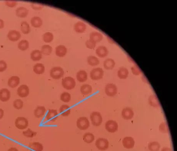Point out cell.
Segmentation results:
<instances>
[{
  "instance_id": "31",
  "label": "cell",
  "mask_w": 177,
  "mask_h": 151,
  "mask_svg": "<svg viewBox=\"0 0 177 151\" xmlns=\"http://www.w3.org/2000/svg\"><path fill=\"white\" fill-rule=\"evenodd\" d=\"M80 91H81L82 94L88 95L92 92L93 88L91 85L88 84H84L81 87Z\"/></svg>"
},
{
  "instance_id": "43",
  "label": "cell",
  "mask_w": 177,
  "mask_h": 151,
  "mask_svg": "<svg viewBox=\"0 0 177 151\" xmlns=\"http://www.w3.org/2000/svg\"><path fill=\"white\" fill-rule=\"evenodd\" d=\"M23 135L27 138H33L36 135L37 133L32 131L30 129H28L22 133Z\"/></svg>"
},
{
  "instance_id": "39",
  "label": "cell",
  "mask_w": 177,
  "mask_h": 151,
  "mask_svg": "<svg viewBox=\"0 0 177 151\" xmlns=\"http://www.w3.org/2000/svg\"><path fill=\"white\" fill-rule=\"evenodd\" d=\"M54 39V35L52 33L47 32L43 35V40L44 42L49 43L52 42Z\"/></svg>"
},
{
  "instance_id": "5",
  "label": "cell",
  "mask_w": 177,
  "mask_h": 151,
  "mask_svg": "<svg viewBox=\"0 0 177 151\" xmlns=\"http://www.w3.org/2000/svg\"><path fill=\"white\" fill-rule=\"evenodd\" d=\"M77 127L81 130H85L88 129L90 126V122L86 117H80L77 121Z\"/></svg>"
},
{
  "instance_id": "51",
  "label": "cell",
  "mask_w": 177,
  "mask_h": 151,
  "mask_svg": "<svg viewBox=\"0 0 177 151\" xmlns=\"http://www.w3.org/2000/svg\"><path fill=\"white\" fill-rule=\"evenodd\" d=\"M161 151H172V150L170 148L165 147L162 149Z\"/></svg>"
},
{
  "instance_id": "19",
  "label": "cell",
  "mask_w": 177,
  "mask_h": 151,
  "mask_svg": "<svg viewBox=\"0 0 177 151\" xmlns=\"http://www.w3.org/2000/svg\"><path fill=\"white\" fill-rule=\"evenodd\" d=\"M86 29V25L84 23L79 21L76 23L74 25V30L78 33H83L85 32Z\"/></svg>"
},
{
  "instance_id": "27",
  "label": "cell",
  "mask_w": 177,
  "mask_h": 151,
  "mask_svg": "<svg viewBox=\"0 0 177 151\" xmlns=\"http://www.w3.org/2000/svg\"><path fill=\"white\" fill-rule=\"evenodd\" d=\"M46 109L44 106H38L34 111V116L37 118H40L44 115Z\"/></svg>"
},
{
  "instance_id": "24",
  "label": "cell",
  "mask_w": 177,
  "mask_h": 151,
  "mask_svg": "<svg viewBox=\"0 0 177 151\" xmlns=\"http://www.w3.org/2000/svg\"><path fill=\"white\" fill-rule=\"evenodd\" d=\"M28 13V10L23 7H20L17 8L16 10V15L21 18H25L27 17Z\"/></svg>"
},
{
  "instance_id": "21",
  "label": "cell",
  "mask_w": 177,
  "mask_h": 151,
  "mask_svg": "<svg viewBox=\"0 0 177 151\" xmlns=\"http://www.w3.org/2000/svg\"><path fill=\"white\" fill-rule=\"evenodd\" d=\"M103 39V36L102 34L99 32H93L90 34L89 39L96 43L101 42Z\"/></svg>"
},
{
  "instance_id": "35",
  "label": "cell",
  "mask_w": 177,
  "mask_h": 151,
  "mask_svg": "<svg viewBox=\"0 0 177 151\" xmlns=\"http://www.w3.org/2000/svg\"><path fill=\"white\" fill-rule=\"evenodd\" d=\"M21 29L22 32L24 34H27L31 32L30 25L26 21H23L21 23Z\"/></svg>"
},
{
  "instance_id": "29",
  "label": "cell",
  "mask_w": 177,
  "mask_h": 151,
  "mask_svg": "<svg viewBox=\"0 0 177 151\" xmlns=\"http://www.w3.org/2000/svg\"><path fill=\"white\" fill-rule=\"evenodd\" d=\"M42 54L40 50H35L32 51L31 53V59L34 61H39L42 58Z\"/></svg>"
},
{
  "instance_id": "50",
  "label": "cell",
  "mask_w": 177,
  "mask_h": 151,
  "mask_svg": "<svg viewBox=\"0 0 177 151\" xmlns=\"http://www.w3.org/2000/svg\"><path fill=\"white\" fill-rule=\"evenodd\" d=\"M4 115V111L2 109H0V119H2Z\"/></svg>"
},
{
  "instance_id": "10",
  "label": "cell",
  "mask_w": 177,
  "mask_h": 151,
  "mask_svg": "<svg viewBox=\"0 0 177 151\" xmlns=\"http://www.w3.org/2000/svg\"><path fill=\"white\" fill-rule=\"evenodd\" d=\"M17 93L20 97H27L29 94V89L28 86L25 85H21L17 89Z\"/></svg>"
},
{
  "instance_id": "17",
  "label": "cell",
  "mask_w": 177,
  "mask_h": 151,
  "mask_svg": "<svg viewBox=\"0 0 177 151\" xmlns=\"http://www.w3.org/2000/svg\"><path fill=\"white\" fill-rule=\"evenodd\" d=\"M68 50L66 47L63 45H60L56 47L55 49V53L57 56L63 57L66 55Z\"/></svg>"
},
{
  "instance_id": "13",
  "label": "cell",
  "mask_w": 177,
  "mask_h": 151,
  "mask_svg": "<svg viewBox=\"0 0 177 151\" xmlns=\"http://www.w3.org/2000/svg\"><path fill=\"white\" fill-rule=\"evenodd\" d=\"M11 96L10 91L7 89L3 88L0 90V101L6 102L9 101Z\"/></svg>"
},
{
  "instance_id": "14",
  "label": "cell",
  "mask_w": 177,
  "mask_h": 151,
  "mask_svg": "<svg viewBox=\"0 0 177 151\" xmlns=\"http://www.w3.org/2000/svg\"><path fill=\"white\" fill-rule=\"evenodd\" d=\"M58 113L56 110L50 109L47 113L46 119L50 122H55L58 119Z\"/></svg>"
},
{
  "instance_id": "25",
  "label": "cell",
  "mask_w": 177,
  "mask_h": 151,
  "mask_svg": "<svg viewBox=\"0 0 177 151\" xmlns=\"http://www.w3.org/2000/svg\"><path fill=\"white\" fill-rule=\"evenodd\" d=\"M60 112L61 116L66 117L69 115L71 112L70 107L67 105H63L60 108Z\"/></svg>"
},
{
  "instance_id": "46",
  "label": "cell",
  "mask_w": 177,
  "mask_h": 151,
  "mask_svg": "<svg viewBox=\"0 0 177 151\" xmlns=\"http://www.w3.org/2000/svg\"><path fill=\"white\" fill-rule=\"evenodd\" d=\"M31 6L33 9L37 11L41 10L43 8V6L42 4L38 3H32Z\"/></svg>"
},
{
  "instance_id": "8",
  "label": "cell",
  "mask_w": 177,
  "mask_h": 151,
  "mask_svg": "<svg viewBox=\"0 0 177 151\" xmlns=\"http://www.w3.org/2000/svg\"><path fill=\"white\" fill-rule=\"evenodd\" d=\"M106 94L109 97H113L117 93V88L115 85L112 83H108L105 88Z\"/></svg>"
},
{
  "instance_id": "49",
  "label": "cell",
  "mask_w": 177,
  "mask_h": 151,
  "mask_svg": "<svg viewBox=\"0 0 177 151\" xmlns=\"http://www.w3.org/2000/svg\"><path fill=\"white\" fill-rule=\"evenodd\" d=\"M4 21L2 19H0V29L4 28Z\"/></svg>"
},
{
  "instance_id": "48",
  "label": "cell",
  "mask_w": 177,
  "mask_h": 151,
  "mask_svg": "<svg viewBox=\"0 0 177 151\" xmlns=\"http://www.w3.org/2000/svg\"><path fill=\"white\" fill-rule=\"evenodd\" d=\"M6 4L10 7H14L16 6L17 3L15 1H6L5 2Z\"/></svg>"
},
{
  "instance_id": "33",
  "label": "cell",
  "mask_w": 177,
  "mask_h": 151,
  "mask_svg": "<svg viewBox=\"0 0 177 151\" xmlns=\"http://www.w3.org/2000/svg\"><path fill=\"white\" fill-rule=\"evenodd\" d=\"M87 62L88 65L92 66H96L100 63L99 59L93 55L89 56L88 57Z\"/></svg>"
},
{
  "instance_id": "28",
  "label": "cell",
  "mask_w": 177,
  "mask_h": 151,
  "mask_svg": "<svg viewBox=\"0 0 177 151\" xmlns=\"http://www.w3.org/2000/svg\"><path fill=\"white\" fill-rule=\"evenodd\" d=\"M148 101L150 106L154 108H158L160 106L158 98L155 95L150 96L149 98Z\"/></svg>"
},
{
  "instance_id": "2",
  "label": "cell",
  "mask_w": 177,
  "mask_h": 151,
  "mask_svg": "<svg viewBox=\"0 0 177 151\" xmlns=\"http://www.w3.org/2000/svg\"><path fill=\"white\" fill-rule=\"evenodd\" d=\"M104 75V70L101 68L93 69L90 73V78L94 81H98L101 79L103 78Z\"/></svg>"
},
{
  "instance_id": "23",
  "label": "cell",
  "mask_w": 177,
  "mask_h": 151,
  "mask_svg": "<svg viewBox=\"0 0 177 151\" xmlns=\"http://www.w3.org/2000/svg\"><path fill=\"white\" fill-rule=\"evenodd\" d=\"M20 78L17 76H13L8 80V85L10 87L14 88L19 84Z\"/></svg>"
},
{
  "instance_id": "11",
  "label": "cell",
  "mask_w": 177,
  "mask_h": 151,
  "mask_svg": "<svg viewBox=\"0 0 177 151\" xmlns=\"http://www.w3.org/2000/svg\"><path fill=\"white\" fill-rule=\"evenodd\" d=\"M96 53L98 57L99 58H105L108 55V51L107 48L104 46H99L96 49Z\"/></svg>"
},
{
  "instance_id": "22",
  "label": "cell",
  "mask_w": 177,
  "mask_h": 151,
  "mask_svg": "<svg viewBox=\"0 0 177 151\" xmlns=\"http://www.w3.org/2000/svg\"><path fill=\"white\" fill-rule=\"evenodd\" d=\"M76 78L79 82L84 83L88 79V74L84 70H80L77 73Z\"/></svg>"
},
{
  "instance_id": "45",
  "label": "cell",
  "mask_w": 177,
  "mask_h": 151,
  "mask_svg": "<svg viewBox=\"0 0 177 151\" xmlns=\"http://www.w3.org/2000/svg\"><path fill=\"white\" fill-rule=\"evenodd\" d=\"M96 42L90 39L87 40L85 43V45H86V47L88 49H91V50L95 48L96 46Z\"/></svg>"
},
{
  "instance_id": "20",
  "label": "cell",
  "mask_w": 177,
  "mask_h": 151,
  "mask_svg": "<svg viewBox=\"0 0 177 151\" xmlns=\"http://www.w3.org/2000/svg\"><path fill=\"white\" fill-rule=\"evenodd\" d=\"M116 63L113 59L111 58L106 59L103 63V66L106 70H112L115 66Z\"/></svg>"
},
{
  "instance_id": "42",
  "label": "cell",
  "mask_w": 177,
  "mask_h": 151,
  "mask_svg": "<svg viewBox=\"0 0 177 151\" xmlns=\"http://www.w3.org/2000/svg\"><path fill=\"white\" fill-rule=\"evenodd\" d=\"M159 130L162 133L165 134L168 133L169 128L168 125L165 122H163L159 126Z\"/></svg>"
},
{
  "instance_id": "41",
  "label": "cell",
  "mask_w": 177,
  "mask_h": 151,
  "mask_svg": "<svg viewBox=\"0 0 177 151\" xmlns=\"http://www.w3.org/2000/svg\"><path fill=\"white\" fill-rule=\"evenodd\" d=\"M23 106V102L20 99H16L13 102V106L16 109L19 110L22 109Z\"/></svg>"
},
{
  "instance_id": "32",
  "label": "cell",
  "mask_w": 177,
  "mask_h": 151,
  "mask_svg": "<svg viewBox=\"0 0 177 151\" xmlns=\"http://www.w3.org/2000/svg\"><path fill=\"white\" fill-rule=\"evenodd\" d=\"M45 68L43 64L37 63L34 66L33 71L37 75H42L45 71Z\"/></svg>"
},
{
  "instance_id": "12",
  "label": "cell",
  "mask_w": 177,
  "mask_h": 151,
  "mask_svg": "<svg viewBox=\"0 0 177 151\" xmlns=\"http://www.w3.org/2000/svg\"><path fill=\"white\" fill-rule=\"evenodd\" d=\"M123 146L125 148L129 149L133 148L135 145V141L132 137H127L122 140Z\"/></svg>"
},
{
  "instance_id": "7",
  "label": "cell",
  "mask_w": 177,
  "mask_h": 151,
  "mask_svg": "<svg viewBox=\"0 0 177 151\" xmlns=\"http://www.w3.org/2000/svg\"><path fill=\"white\" fill-rule=\"evenodd\" d=\"M16 127L19 130L26 129L29 126V121L26 118L24 117H18L15 122Z\"/></svg>"
},
{
  "instance_id": "44",
  "label": "cell",
  "mask_w": 177,
  "mask_h": 151,
  "mask_svg": "<svg viewBox=\"0 0 177 151\" xmlns=\"http://www.w3.org/2000/svg\"><path fill=\"white\" fill-rule=\"evenodd\" d=\"M131 70L133 74L135 76L140 75L142 73L140 68L137 65H134L132 66L131 68Z\"/></svg>"
},
{
  "instance_id": "47",
  "label": "cell",
  "mask_w": 177,
  "mask_h": 151,
  "mask_svg": "<svg viewBox=\"0 0 177 151\" xmlns=\"http://www.w3.org/2000/svg\"><path fill=\"white\" fill-rule=\"evenodd\" d=\"M7 68V65L4 61H0V72L5 71Z\"/></svg>"
},
{
  "instance_id": "40",
  "label": "cell",
  "mask_w": 177,
  "mask_h": 151,
  "mask_svg": "<svg viewBox=\"0 0 177 151\" xmlns=\"http://www.w3.org/2000/svg\"><path fill=\"white\" fill-rule=\"evenodd\" d=\"M71 95L68 92H64L60 96V100L63 102L69 103L71 100Z\"/></svg>"
},
{
  "instance_id": "6",
  "label": "cell",
  "mask_w": 177,
  "mask_h": 151,
  "mask_svg": "<svg viewBox=\"0 0 177 151\" xmlns=\"http://www.w3.org/2000/svg\"><path fill=\"white\" fill-rule=\"evenodd\" d=\"M95 145L98 150L105 151L109 148V142L107 139L100 138L97 140Z\"/></svg>"
},
{
  "instance_id": "36",
  "label": "cell",
  "mask_w": 177,
  "mask_h": 151,
  "mask_svg": "<svg viewBox=\"0 0 177 151\" xmlns=\"http://www.w3.org/2000/svg\"><path fill=\"white\" fill-rule=\"evenodd\" d=\"M160 147V144L157 142H150L148 145V149L150 151H159Z\"/></svg>"
},
{
  "instance_id": "26",
  "label": "cell",
  "mask_w": 177,
  "mask_h": 151,
  "mask_svg": "<svg viewBox=\"0 0 177 151\" xmlns=\"http://www.w3.org/2000/svg\"><path fill=\"white\" fill-rule=\"evenodd\" d=\"M31 24L33 27L39 28L42 25L43 21L41 18L38 16H34L31 18Z\"/></svg>"
},
{
  "instance_id": "34",
  "label": "cell",
  "mask_w": 177,
  "mask_h": 151,
  "mask_svg": "<svg viewBox=\"0 0 177 151\" xmlns=\"http://www.w3.org/2000/svg\"><path fill=\"white\" fill-rule=\"evenodd\" d=\"M95 137L92 133L87 132L84 135L83 140L87 144H91L94 140Z\"/></svg>"
},
{
  "instance_id": "4",
  "label": "cell",
  "mask_w": 177,
  "mask_h": 151,
  "mask_svg": "<svg viewBox=\"0 0 177 151\" xmlns=\"http://www.w3.org/2000/svg\"><path fill=\"white\" fill-rule=\"evenodd\" d=\"M92 124L94 126L101 125L103 122V117L101 114L98 112H93L90 115Z\"/></svg>"
},
{
  "instance_id": "15",
  "label": "cell",
  "mask_w": 177,
  "mask_h": 151,
  "mask_svg": "<svg viewBox=\"0 0 177 151\" xmlns=\"http://www.w3.org/2000/svg\"><path fill=\"white\" fill-rule=\"evenodd\" d=\"M122 116L124 119L127 120L132 119L134 116V112L130 108H124L122 111Z\"/></svg>"
},
{
  "instance_id": "16",
  "label": "cell",
  "mask_w": 177,
  "mask_h": 151,
  "mask_svg": "<svg viewBox=\"0 0 177 151\" xmlns=\"http://www.w3.org/2000/svg\"><path fill=\"white\" fill-rule=\"evenodd\" d=\"M7 37L9 40L12 42H16L21 38V34L19 31L15 30H11L8 33Z\"/></svg>"
},
{
  "instance_id": "52",
  "label": "cell",
  "mask_w": 177,
  "mask_h": 151,
  "mask_svg": "<svg viewBox=\"0 0 177 151\" xmlns=\"http://www.w3.org/2000/svg\"><path fill=\"white\" fill-rule=\"evenodd\" d=\"M7 151H19L16 148H11Z\"/></svg>"
},
{
  "instance_id": "37",
  "label": "cell",
  "mask_w": 177,
  "mask_h": 151,
  "mask_svg": "<svg viewBox=\"0 0 177 151\" xmlns=\"http://www.w3.org/2000/svg\"><path fill=\"white\" fill-rule=\"evenodd\" d=\"M41 51L42 53L44 55H50L51 54L52 51V47L50 45H44L42 46Z\"/></svg>"
},
{
  "instance_id": "1",
  "label": "cell",
  "mask_w": 177,
  "mask_h": 151,
  "mask_svg": "<svg viewBox=\"0 0 177 151\" xmlns=\"http://www.w3.org/2000/svg\"><path fill=\"white\" fill-rule=\"evenodd\" d=\"M62 85L65 89L70 90L74 88L76 86V82L72 77H66L62 80Z\"/></svg>"
},
{
  "instance_id": "18",
  "label": "cell",
  "mask_w": 177,
  "mask_h": 151,
  "mask_svg": "<svg viewBox=\"0 0 177 151\" xmlns=\"http://www.w3.org/2000/svg\"><path fill=\"white\" fill-rule=\"evenodd\" d=\"M129 75L128 70L125 67H121L117 71V76L121 80H125L127 78Z\"/></svg>"
},
{
  "instance_id": "38",
  "label": "cell",
  "mask_w": 177,
  "mask_h": 151,
  "mask_svg": "<svg viewBox=\"0 0 177 151\" xmlns=\"http://www.w3.org/2000/svg\"><path fill=\"white\" fill-rule=\"evenodd\" d=\"M29 42L27 40H23L20 41L18 44V47L20 50L22 51H25L29 48Z\"/></svg>"
},
{
  "instance_id": "9",
  "label": "cell",
  "mask_w": 177,
  "mask_h": 151,
  "mask_svg": "<svg viewBox=\"0 0 177 151\" xmlns=\"http://www.w3.org/2000/svg\"><path fill=\"white\" fill-rule=\"evenodd\" d=\"M105 129L108 132L113 133L117 131L118 125L115 121L110 120L106 122Z\"/></svg>"
},
{
  "instance_id": "3",
  "label": "cell",
  "mask_w": 177,
  "mask_h": 151,
  "mask_svg": "<svg viewBox=\"0 0 177 151\" xmlns=\"http://www.w3.org/2000/svg\"><path fill=\"white\" fill-rule=\"evenodd\" d=\"M65 72L61 67H54L50 70V75L53 79L59 80L63 77Z\"/></svg>"
},
{
  "instance_id": "30",
  "label": "cell",
  "mask_w": 177,
  "mask_h": 151,
  "mask_svg": "<svg viewBox=\"0 0 177 151\" xmlns=\"http://www.w3.org/2000/svg\"><path fill=\"white\" fill-rule=\"evenodd\" d=\"M29 147L31 151H42L43 146L41 144L38 142H34L29 144Z\"/></svg>"
}]
</instances>
